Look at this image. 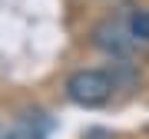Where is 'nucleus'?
<instances>
[{
	"label": "nucleus",
	"mask_w": 149,
	"mask_h": 139,
	"mask_svg": "<svg viewBox=\"0 0 149 139\" xmlns=\"http://www.w3.org/2000/svg\"><path fill=\"white\" fill-rule=\"evenodd\" d=\"M63 90H66L70 103H76V106H83V109H100V106H106L113 99L116 80H113V73H106V70L83 66V70H73V73L66 76Z\"/></svg>",
	"instance_id": "nucleus-1"
},
{
	"label": "nucleus",
	"mask_w": 149,
	"mask_h": 139,
	"mask_svg": "<svg viewBox=\"0 0 149 139\" xmlns=\"http://www.w3.org/2000/svg\"><path fill=\"white\" fill-rule=\"evenodd\" d=\"M90 43L100 53H106L113 60H126L129 53H133L136 40L129 37V27L126 20H116V17H106V20H100L96 27L90 30Z\"/></svg>",
	"instance_id": "nucleus-2"
},
{
	"label": "nucleus",
	"mask_w": 149,
	"mask_h": 139,
	"mask_svg": "<svg viewBox=\"0 0 149 139\" xmlns=\"http://www.w3.org/2000/svg\"><path fill=\"white\" fill-rule=\"evenodd\" d=\"M0 139H43V126H33V119H13L0 126Z\"/></svg>",
	"instance_id": "nucleus-3"
},
{
	"label": "nucleus",
	"mask_w": 149,
	"mask_h": 139,
	"mask_svg": "<svg viewBox=\"0 0 149 139\" xmlns=\"http://www.w3.org/2000/svg\"><path fill=\"white\" fill-rule=\"evenodd\" d=\"M126 27H129V37L136 43H149V10H133Z\"/></svg>",
	"instance_id": "nucleus-4"
}]
</instances>
